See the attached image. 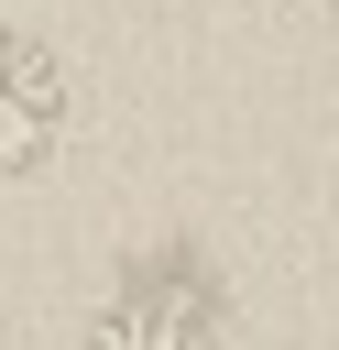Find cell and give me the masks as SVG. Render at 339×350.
<instances>
[{
    "label": "cell",
    "mask_w": 339,
    "mask_h": 350,
    "mask_svg": "<svg viewBox=\"0 0 339 350\" xmlns=\"http://www.w3.org/2000/svg\"><path fill=\"white\" fill-rule=\"evenodd\" d=\"M77 350H219V273L197 284L186 252H153V262L77 328Z\"/></svg>",
    "instance_id": "1"
},
{
    "label": "cell",
    "mask_w": 339,
    "mask_h": 350,
    "mask_svg": "<svg viewBox=\"0 0 339 350\" xmlns=\"http://www.w3.org/2000/svg\"><path fill=\"white\" fill-rule=\"evenodd\" d=\"M66 120H77V77L44 33L0 22V186L11 175H44L66 153Z\"/></svg>",
    "instance_id": "2"
},
{
    "label": "cell",
    "mask_w": 339,
    "mask_h": 350,
    "mask_svg": "<svg viewBox=\"0 0 339 350\" xmlns=\"http://www.w3.org/2000/svg\"><path fill=\"white\" fill-rule=\"evenodd\" d=\"M328 262H339V230H328Z\"/></svg>",
    "instance_id": "3"
}]
</instances>
